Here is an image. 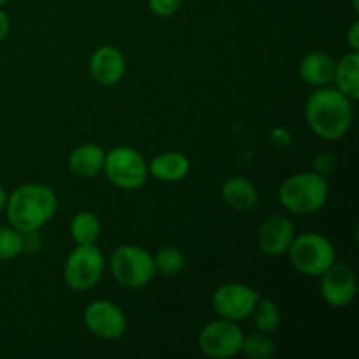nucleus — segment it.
<instances>
[{
	"label": "nucleus",
	"instance_id": "nucleus-1",
	"mask_svg": "<svg viewBox=\"0 0 359 359\" xmlns=\"http://www.w3.org/2000/svg\"><path fill=\"white\" fill-rule=\"evenodd\" d=\"M305 119L314 135L328 142H335L344 139L353 126V100L330 84L321 86L305 104Z\"/></svg>",
	"mask_w": 359,
	"mask_h": 359
},
{
	"label": "nucleus",
	"instance_id": "nucleus-2",
	"mask_svg": "<svg viewBox=\"0 0 359 359\" xmlns=\"http://www.w3.org/2000/svg\"><path fill=\"white\" fill-rule=\"evenodd\" d=\"M58 209V198L49 186L28 182L7 196L6 214L9 224L20 233H37L51 221Z\"/></svg>",
	"mask_w": 359,
	"mask_h": 359
},
{
	"label": "nucleus",
	"instance_id": "nucleus-3",
	"mask_svg": "<svg viewBox=\"0 0 359 359\" xmlns=\"http://www.w3.org/2000/svg\"><path fill=\"white\" fill-rule=\"evenodd\" d=\"M328 181L314 170L290 175L279 188L280 205L297 216H309L321 210L328 202Z\"/></svg>",
	"mask_w": 359,
	"mask_h": 359
},
{
	"label": "nucleus",
	"instance_id": "nucleus-4",
	"mask_svg": "<svg viewBox=\"0 0 359 359\" xmlns=\"http://www.w3.org/2000/svg\"><path fill=\"white\" fill-rule=\"evenodd\" d=\"M287 255L293 269L307 277H321L337 262L335 245L318 231L297 235L287 249Z\"/></svg>",
	"mask_w": 359,
	"mask_h": 359
},
{
	"label": "nucleus",
	"instance_id": "nucleus-5",
	"mask_svg": "<svg viewBox=\"0 0 359 359\" xmlns=\"http://www.w3.org/2000/svg\"><path fill=\"white\" fill-rule=\"evenodd\" d=\"M109 270L116 283L126 290H140L156 276L153 255L147 249L133 244L119 245L112 251Z\"/></svg>",
	"mask_w": 359,
	"mask_h": 359
},
{
	"label": "nucleus",
	"instance_id": "nucleus-6",
	"mask_svg": "<svg viewBox=\"0 0 359 359\" xmlns=\"http://www.w3.org/2000/svg\"><path fill=\"white\" fill-rule=\"evenodd\" d=\"M105 265V256L97 244H77L65 259L63 280L76 293H86L100 283Z\"/></svg>",
	"mask_w": 359,
	"mask_h": 359
},
{
	"label": "nucleus",
	"instance_id": "nucleus-7",
	"mask_svg": "<svg viewBox=\"0 0 359 359\" xmlns=\"http://www.w3.org/2000/svg\"><path fill=\"white\" fill-rule=\"evenodd\" d=\"M102 172L112 186L123 191L142 188L149 177L147 161L139 151L128 146H118L112 147L111 151H105Z\"/></svg>",
	"mask_w": 359,
	"mask_h": 359
},
{
	"label": "nucleus",
	"instance_id": "nucleus-8",
	"mask_svg": "<svg viewBox=\"0 0 359 359\" xmlns=\"http://www.w3.org/2000/svg\"><path fill=\"white\" fill-rule=\"evenodd\" d=\"M244 332L238 323L230 319H216L202 328L198 335V349L210 359H230L241 354Z\"/></svg>",
	"mask_w": 359,
	"mask_h": 359
},
{
	"label": "nucleus",
	"instance_id": "nucleus-9",
	"mask_svg": "<svg viewBox=\"0 0 359 359\" xmlns=\"http://www.w3.org/2000/svg\"><path fill=\"white\" fill-rule=\"evenodd\" d=\"M259 293L242 283L221 284L212 294V309L219 318L242 323L249 319Z\"/></svg>",
	"mask_w": 359,
	"mask_h": 359
},
{
	"label": "nucleus",
	"instance_id": "nucleus-10",
	"mask_svg": "<svg viewBox=\"0 0 359 359\" xmlns=\"http://www.w3.org/2000/svg\"><path fill=\"white\" fill-rule=\"evenodd\" d=\"M84 326L102 340L121 339L128 328L125 312L109 300H95L84 309Z\"/></svg>",
	"mask_w": 359,
	"mask_h": 359
},
{
	"label": "nucleus",
	"instance_id": "nucleus-11",
	"mask_svg": "<svg viewBox=\"0 0 359 359\" xmlns=\"http://www.w3.org/2000/svg\"><path fill=\"white\" fill-rule=\"evenodd\" d=\"M321 294L328 305L344 309L354 302L358 294L356 273L344 263H333L321 276Z\"/></svg>",
	"mask_w": 359,
	"mask_h": 359
},
{
	"label": "nucleus",
	"instance_id": "nucleus-12",
	"mask_svg": "<svg viewBox=\"0 0 359 359\" xmlns=\"http://www.w3.org/2000/svg\"><path fill=\"white\" fill-rule=\"evenodd\" d=\"M88 70L95 83L102 84V86H114V84L121 83V79L125 77L126 58L116 46H100L91 55Z\"/></svg>",
	"mask_w": 359,
	"mask_h": 359
},
{
	"label": "nucleus",
	"instance_id": "nucleus-13",
	"mask_svg": "<svg viewBox=\"0 0 359 359\" xmlns=\"http://www.w3.org/2000/svg\"><path fill=\"white\" fill-rule=\"evenodd\" d=\"M294 237H297V230L290 217L270 216L259 226L258 248L266 256L286 255Z\"/></svg>",
	"mask_w": 359,
	"mask_h": 359
},
{
	"label": "nucleus",
	"instance_id": "nucleus-14",
	"mask_svg": "<svg viewBox=\"0 0 359 359\" xmlns=\"http://www.w3.org/2000/svg\"><path fill=\"white\" fill-rule=\"evenodd\" d=\"M335 63L337 60L330 53L311 51L309 55H305L302 58L300 67H298V74H300L302 81L311 84V86H328L333 81Z\"/></svg>",
	"mask_w": 359,
	"mask_h": 359
},
{
	"label": "nucleus",
	"instance_id": "nucleus-15",
	"mask_svg": "<svg viewBox=\"0 0 359 359\" xmlns=\"http://www.w3.org/2000/svg\"><path fill=\"white\" fill-rule=\"evenodd\" d=\"M189 170H191V161L179 151L161 153L147 163V172L151 177L163 182L182 181L189 174Z\"/></svg>",
	"mask_w": 359,
	"mask_h": 359
},
{
	"label": "nucleus",
	"instance_id": "nucleus-16",
	"mask_svg": "<svg viewBox=\"0 0 359 359\" xmlns=\"http://www.w3.org/2000/svg\"><path fill=\"white\" fill-rule=\"evenodd\" d=\"M105 149L98 144L86 142L77 146L69 156V170L79 179H91L104 168Z\"/></svg>",
	"mask_w": 359,
	"mask_h": 359
},
{
	"label": "nucleus",
	"instance_id": "nucleus-17",
	"mask_svg": "<svg viewBox=\"0 0 359 359\" xmlns=\"http://www.w3.org/2000/svg\"><path fill=\"white\" fill-rule=\"evenodd\" d=\"M221 195L226 202L228 207L233 210H241V212H248L258 205L259 193L256 186L249 181L248 177L242 175H231L223 182L221 188Z\"/></svg>",
	"mask_w": 359,
	"mask_h": 359
},
{
	"label": "nucleus",
	"instance_id": "nucleus-18",
	"mask_svg": "<svg viewBox=\"0 0 359 359\" xmlns=\"http://www.w3.org/2000/svg\"><path fill=\"white\" fill-rule=\"evenodd\" d=\"M335 88L342 91L347 98L356 102L359 98V53L351 51L337 60L333 74Z\"/></svg>",
	"mask_w": 359,
	"mask_h": 359
},
{
	"label": "nucleus",
	"instance_id": "nucleus-19",
	"mask_svg": "<svg viewBox=\"0 0 359 359\" xmlns=\"http://www.w3.org/2000/svg\"><path fill=\"white\" fill-rule=\"evenodd\" d=\"M100 233L102 223L97 214L83 210L70 221V235L76 244H97Z\"/></svg>",
	"mask_w": 359,
	"mask_h": 359
},
{
	"label": "nucleus",
	"instance_id": "nucleus-20",
	"mask_svg": "<svg viewBox=\"0 0 359 359\" xmlns=\"http://www.w3.org/2000/svg\"><path fill=\"white\" fill-rule=\"evenodd\" d=\"M249 318L252 319L256 332L266 333V335L276 333L280 326V311L272 298L259 297Z\"/></svg>",
	"mask_w": 359,
	"mask_h": 359
},
{
	"label": "nucleus",
	"instance_id": "nucleus-21",
	"mask_svg": "<svg viewBox=\"0 0 359 359\" xmlns=\"http://www.w3.org/2000/svg\"><path fill=\"white\" fill-rule=\"evenodd\" d=\"M154 258V269L156 273L163 277H174L181 273L186 266V256L181 249L174 248V245H167V248L160 249Z\"/></svg>",
	"mask_w": 359,
	"mask_h": 359
},
{
	"label": "nucleus",
	"instance_id": "nucleus-22",
	"mask_svg": "<svg viewBox=\"0 0 359 359\" xmlns=\"http://www.w3.org/2000/svg\"><path fill=\"white\" fill-rule=\"evenodd\" d=\"M241 353L251 359H270L276 353V344L270 339V335L256 332L252 335H244Z\"/></svg>",
	"mask_w": 359,
	"mask_h": 359
},
{
	"label": "nucleus",
	"instance_id": "nucleus-23",
	"mask_svg": "<svg viewBox=\"0 0 359 359\" xmlns=\"http://www.w3.org/2000/svg\"><path fill=\"white\" fill-rule=\"evenodd\" d=\"M25 251V235L11 224L0 226V262L18 258Z\"/></svg>",
	"mask_w": 359,
	"mask_h": 359
},
{
	"label": "nucleus",
	"instance_id": "nucleus-24",
	"mask_svg": "<svg viewBox=\"0 0 359 359\" xmlns=\"http://www.w3.org/2000/svg\"><path fill=\"white\" fill-rule=\"evenodd\" d=\"M149 9L153 11L156 16H174L182 6V0H147Z\"/></svg>",
	"mask_w": 359,
	"mask_h": 359
},
{
	"label": "nucleus",
	"instance_id": "nucleus-25",
	"mask_svg": "<svg viewBox=\"0 0 359 359\" xmlns=\"http://www.w3.org/2000/svg\"><path fill=\"white\" fill-rule=\"evenodd\" d=\"M333 168H335V158H333L332 154L323 153L314 160V172L325 175V177L330 172H333Z\"/></svg>",
	"mask_w": 359,
	"mask_h": 359
},
{
	"label": "nucleus",
	"instance_id": "nucleus-26",
	"mask_svg": "<svg viewBox=\"0 0 359 359\" xmlns=\"http://www.w3.org/2000/svg\"><path fill=\"white\" fill-rule=\"evenodd\" d=\"M347 44H349L351 51L359 53V21L354 20L351 23L349 30H347Z\"/></svg>",
	"mask_w": 359,
	"mask_h": 359
},
{
	"label": "nucleus",
	"instance_id": "nucleus-27",
	"mask_svg": "<svg viewBox=\"0 0 359 359\" xmlns=\"http://www.w3.org/2000/svg\"><path fill=\"white\" fill-rule=\"evenodd\" d=\"M11 30V20H9V14L0 7V42L9 35Z\"/></svg>",
	"mask_w": 359,
	"mask_h": 359
},
{
	"label": "nucleus",
	"instance_id": "nucleus-28",
	"mask_svg": "<svg viewBox=\"0 0 359 359\" xmlns=\"http://www.w3.org/2000/svg\"><path fill=\"white\" fill-rule=\"evenodd\" d=\"M7 191L6 189H4V186L0 184V212H2V210H6V203H7Z\"/></svg>",
	"mask_w": 359,
	"mask_h": 359
},
{
	"label": "nucleus",
	"instance_id": "nucleus-29",
	"mask_svg": "<svg viewBox=\"0 0 359 359\" xmlns=\"http://www.w3.org/2000/svg\"><path fill=\"white\" fill-rule=\"evenodd\" d=\"M351 4H353V9H354V13H359V0H351Z\"/></svg>",
	"mask_w": 359,
	"mask_h": 359
},
{
	"label": "nucleus",
	"instance_id": "nucleus-30",
	"mask_svg": "<svg viewBox=\"0 0 359 359\" xmlns=\"http://www.w3.org/2000/svg\"><path fill=\"white\" fill-rule=\"evenodd\" d=\"M7 2H9V0H0V7H4V6H6Z\"/></svg>",
	"mask_w": 359,
	"mask_h": 359
}]
</instances>
